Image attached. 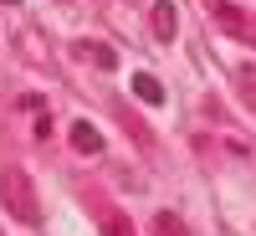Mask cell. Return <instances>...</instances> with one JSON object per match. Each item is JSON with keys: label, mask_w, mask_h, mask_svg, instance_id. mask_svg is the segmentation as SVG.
Segmentation results:
<instances>
[{"label": "cell", "mask_w": 256, "mask_h": 236, "mask_svg": "<svg viewBox=\"0 0 256 236\" xmlns=\"http://www.w3.org/2000/svg\"><path fill=\"white\" fill-rule=\"evenodd\" d=\"M0 205H6L16 221L41 226V200H36V185L26 180V169H6V175H0Z\"/></svg>", "instance_id": "obj_1"}, {"label": "cell", "mask_w": 256, "mask_h": 236, "mask_svg": "<svg viewBox=\"0 0 256 236\" xmlns=\"http://www.w3.org/2000/svg\"><path fill=\"white\" fill-rule=\"evenodd\" d=\"M205 11L216 16V26H226V36H236V41H256V21H251L241 6H230V0H205Z\"/></svg>", "instance_id": "obj_2"}, {"label": "cell", "mask_w": 256, "mask_h": 236, "mask_svg": "<svg viewBox=\"0 0 256 236\" xmlns=\"http://www.w3.org/2000/svg\"><path fill=\"white\" fill-rule=\"evenodd\" d=\"M67 139H72V149H77V154H88V159H98V154H102V134H98L88 118H77Z\"/></svg>", "instance_id": "obj_3"}, {"label": "cell", "mask_w": 256, "mask_h": 236, "mask_svg": "<svg viewBox=\"0 0 256 236\" xmlns=\"http://www.w3.org/2000/svg\"><path fill=\"white\" fill-rule=\"evenodd\" d=\"M154 36H159V41H174V36H180V11H174V0H154Z\"/></svg>", "instance_id": "obj_4"}, {"label": "cell", "mask_w": 256, "mask_h": 236, "mask_svg": "<svg viewBox=\"0 0 256 236\" xmlns=\"http://www.w3.org/2000/svg\"><path fill=\"white\" fill-rule=\"evenodd\" d=\"M230 82H236V93H241V103L256 113V62H241L236 72H230Z\"/></svg>", "instance_id": "obj_5"}, {"label": "cell", "mask_w": 256, "mask_h": 236, "mask_svg": "<svg viewBox=\"0 0 256 236\" xmlns=\"http://www.w3.org/2000/svg\"><path fill=\"white\" fill-rule=\"evenodd\" d=\"M77 57H92L102 72H113V67H118V52H113V47H102V41H77Z\"/></svg>", "instance_id": "obj_6"}, {"label": "cell", "mask_w": 256, "mask_h": 236, "mask_svg": "<svg viewBox=\"0 0 256 236\" xmlns=\"http://www.w3.org/2000/svg\"><path fill=\"white\" fill-rule=\"evenodd\" d=\"M134 93L148 103V108H159V103H164V88H159V82L148 77V72H134Z\"/></svg>", "instance_id": "obj_7"}, {"label": "cell", "mask_w": 256, "mask_h": 236, "mask_svg": "<svg viewBox=\"0 0 256 236\" xmlns=\"http://www.w3.org/2000/svg\"><path fill=\"white\" fill-rule=\"evenodd\" d=\"M154 236H190V226L174 216V210H159L154 216Z\"/></svg>", "instance_id": "obj_8"}, {"label": "cell", "mask_w": 256, "mask_h": 236, "mask_svg": "<svg viewBox=\"0 0 256 236\" xmlns=\"http://www.w3.org/2000/svg\"><path fill=\"white\" fill-rule=\"evenodd\" d=\"M102 236H134V221L123 210H102Z\"/></svg>", "instance_id": "obj_9"}, {"label": "cell", "mask_w": 256, "mask_h": 236, "mask_svg": "<svg viewBox=\"0 0 256 236\" xmlns=\"http://www.w3.org/2000/svg\"><path fill=\"white\" fill-rule=\"evenodd\" d=\"M6 6H20V0H6Z\"/></svg>", "instance_id": "obj_10"}]
</instances>
